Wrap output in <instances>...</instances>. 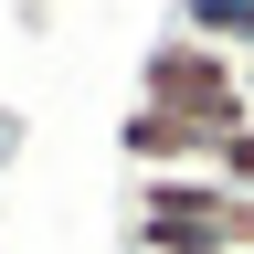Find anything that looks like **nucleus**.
I'll return each mask as SVG.
<instances>
[{"instance_id":"3","label":"nucleus","mask_w":254,"mask_h":254,"mask_svg":"<svg viewBox=\"0 0 254 254\" xmlns=\"http://www.w3.org/2000/svg\"><path fill=\"white\" fill-rule=\"evenodd\" d=\"M117 148H127V170H138V180H190V170H212V159H222L212 127L159 117V106H127V117H117Z\"/></svg>"},{"instance_id":"4","label":"nucleus","mask_w":254,"mask_h":254,"mask_svg":"<svg viewBox=\"0 0 254 254\" xmlns=\"http://www.w3.org/2000/svg\"><path fill=\"white\" fill-rule=\"evenodd\" d=\"M212 180H222V190H254V117L233 127V138H222V159H212Z\"/></svg>"},{"instance_id":"1","label":"nucleus","mask_w":254,"mask_h":254,"mask_svg":"<svg viewBox=\"0 0 254 254\" xmlns=\"http://www.w3.org/2000/svg\"><path fill=\"white\" fill-rule=\"evenodd\" d=\"M127 106H159V117H190V127H212V138H233V127L254 117V74L233 53H212L201 32H159V43L138 53Z\"/></svg>"},{"instance_id":"2","label":"nucleus","mask_w":254,"mask_h":254,"mask_svg":"<svg viewBox=\"0 0 254 254\" xmlns=\"http://www.w3.org/2000/svg\"><path fill=\"white\" fill-rule=\"evenodd\" d=\"M222 190L212 170L190 180H138V212H127V244L138 254H222Z\"/></svg>"},{"instance_id":"5","label":"nucleus","mask_w":254,"mask_h":254,"mask_svg":"<svg viewBox=\"0 0 254 254\" xmlns=\"http://www.w3.org/2000/svg\"><path fill=\"white\" fill-rule=\"evenodd\" d=\"M222 254H254V190L222 201Z\"/></svg>"}]
</instances>
